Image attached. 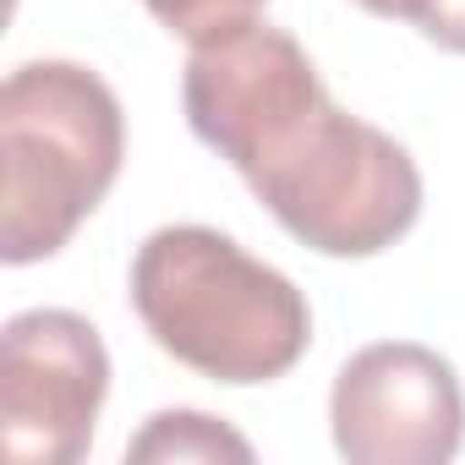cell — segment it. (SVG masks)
Instances as JSON below:
<instances>
[{
    "instance_id": "6da1fadb",
    "label": "cell",
    "mask_w": 465,
    "mask_h": 465,
    "mask_svg": "<svg viewBox=\"0 0 465 465\" xmlns=\"http://www.w3.org/2000/svg\"><path fill=\"white\" fill-rule=\"evenodd\" d=\"M258 203L323 258H378L421 219L416 159L361 115L340 110L312 72L291 77L224 153Z\"/></svg>"
},
{
    "instance_id": "7a4b0ae2",
    "label": "cell",
    "mask_w": 465,
    "mask_h": 465,
    "mask_svg": "<svg viewBox=\"0 0 465 465\" xmlns=\"http://www.w3.org/2000/svg\"><path fill=\"white\" fill-rule=\"evenodd\" d=\"M132 307L153 345L213 383H274L312 345L307 296L208 224H164L132 258Z\"/></svg>"
},
{
    "instance_id": "3957f363",
    "label": "cell",
    "mask_w": 465,
    "mask_h": 465,
    "mask_svg": "<svg viewBox=\"0 0 465 465\" xmlns=\"http://www.w3.org/2000/svg\"><path fill=\"white\" fill-rule=\"evenodd\" d=\"M121 159L126 115L99 72L77 61L17 66L0 88V258L12 269L55 258L115 186Z\"/></svg>"
},
{
    "instance_id": "277c9868",
    "label": "cell",
    "mask_w": 465,
    "mask_h": 465,
    "mask_svg": "<svg viewBox=\"0 0 465 465\" xmlns=\"http://www.w3.org/2000/svg\"><path fill=\"white\" fill-rule=\"evenodd\" d=\"M110 394V356L66 307L17 312L0 334V443L17 465H77Z\"/></svg>"
},
{
    "instance_id": "5b68a950",
    "label": "cell",
    "mask_w": 465,
    "mask_h": 465,
    "mask_svg": "<svg viewBox=\"0 0 465 465\" xmlns=\"http://www.w3.org/2000/svg\"><path fill=\"white\" fill-rule=\"evenodd\" d=\"M329 421L351 465H443L465 443V394L438 351L378 340L340 367Z\"/></svg>"
},
{
    "instance_id": "8992f818",
    "label": "cell",
    "mask_w": 465,
    "mask_h": 465,
    "mask_svg": "<svg viewBox=\"0 0 465 465\" xmlns=\"http://www.w3.org/2000/svg\"><path fill=\"white\" fill-rule=\"evenodd\" d=\"M126 460H137V465H148V460H236V465H252V443L242 432H230L219 416L159 411L126 443Z\"/></svg>"
},
{
    "instance_id": "52a82bcc",
    "label": "cell",
    "mask_w": 465,
    "mask_h": 465,
    "mask_svg": "<svg viewBox=\"0 0 465 465\" xmlns=\"http://www.w3.org/2000/svg\"><path fill=\"white\" fill-rule=\"evenodd\" d=\"M143 6H148L170 34H181L186 45H203V39H213V34H224V28L258 17L263 0H143Z\"/></svg>"
},
{
    "instance_id": "ba28073f",
    "label": "cell",
    "mask_w": 465,
    "mask_h": 465,
    "mask_svg": "<svg viewBox=\"0 0 465 465\" xmlns=\"http://www.w3.org/2000/svg\"><path fill=\"white\" fill-rule=\"evenodd\" d=\"M411 23L438 45L465 55V0H411Z\"/></svg>"
},
{
    "instance_id": "9c48e42d",
    "label": "cell",
    "mask_w": 465,
    "mask_h": 465,
    "mask_svg": "<svg viewBox=\"0 0 465 465\" xmlns=\"http://www.w3.org/2000/svg\"><path fill=\"white\" fill-rule=\"evenodd\" d=\"M372 17H411V0H361Z\"/></svg>"
}]
</instances>
